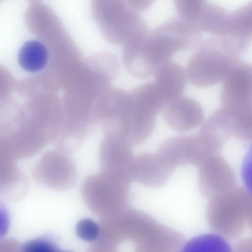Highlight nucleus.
<instances>
[{
    "instance_id": "nucleus-1",
    "label": "nucleus",
    "mask_w": 252,
    "mask_h": 252,
    "mask_svg": "<svg viewBox=\"0 0 252 252\" xmlns=\"http://www.w3.org/2000/svg\"><path fill=\"white\" fill-rule=\"evenodd\" d=\"M202 36L193 24L172 17L123 46V64L132 76L148 77L177 52L195 49Z\"/></svg>"
},
{
    "instance_id": "nucleus-2",
    "label": "nucleus",
    "mask_w": 252,
    "mask_h": 252,
    "mask_svg": "<svg viewBox=\"0 0 252 252\" xmlns=\"http://www.w3.org/2000/svg\"><path fill=\"white\" fill-rule=\"evenodd\" d=\"M242 61L240 56L221 38L202 40L188 61V80L193 85L207 87L222 82Z\"/></svg>"
},
{
    "instance_id": "nucleus-3",
    "label": "nucleus",
    "mask_w": 252,
    "mask_h": 252,
    "mask_svg": "<svg viewBox=\"0 0 252 252\" xmlns=\"http://www.w3.org/2000/svg\"><path fill=\"white\" fill-rule=\"evenodd\" d=\"M252 196L246 189L235 188L210 199L206 216L211 229L227 239L239 237L247 226V210Z\"/></svg>"
},
{
    "instance_id": "nucleus-4",
    "label": "nucleus",
    "mask_w": 252,
    "mask_h": 252,
    "mask_svg": "<svg viewBox=\"0 0 252 252\" xmlns=\"http://www.w3.org/2000/svg\"><path fill=\"white\" fill-rule=\"evenodd\" d=\"M223 144L214 136L199 132L191 136H178L163 141L157 153L176 169L186 164L200 166L218 154Z\"/></svg>"
},
{
    "instance_id": "nucleus-5",
    "label": "nucleus",
    "mask_w": 252,
    "mask_h": 252,
    "mask_svg": "<svg viewBox=\"0 0 252 252\" xmlns=\"http://www.w3.org/2000/svg\"><path fill=\"white\" fill-rule=\"evenodd\" d=\"M102 8L104 30L112 42L124 46L148 31L146 21L126 0L106 1Z\"/></svg>"
},
{
    "instance_id": "nucleus-6",
    "label": "nucleus",
    "mask_w": 252,
    "mask_h": 252,
    "mask_svg": "<svg viewBox=\"0 0 252 252\" xmlns=\"http://www.w3.org/2000/svg\"><path fill=\"white\" fill-rule=\"evenodd\" d=\"M199 166L198 189L204 197L210 199L236 188L235 172L222 157L213 156Z\"/></svg>"
},
{
    "instance_id": "nucleus-7",
    "label": "nucleus",
    "mask_w": 252,
    "mask_h": 252,
    "mask_svg": "<svg viewBox=\"0 0 252 252\" xmlns=\"http://www.w3.org/2000/svg\"><path fill=\"white\" fill-rule=\"evenodd\" d=\"M175 170L157 153H144L133 157L127 174L131 182L156 189L167 183Z\"/></svg>"
},
{
    "instance_id": "nucleus-8",
    "label": "nucleus",
    "mask_w": 252,
    "mask_h": 252,
    "mask_svg": "<svg viewBox=\"0 0 252 252\" xmlns=\"http://www.w3.org/2000/svg\"><path fill=\"white\" fill-rule=\"evenodd\" d=\"M163 116L171 128L180 132L195 128L202 125L204 120L200 104L191 97L182 95L165 106Z\"/></svg>"
},
{
    "instance_id": "nucleus-9",
    "label": "nucleus",
    "mask_w": 252,
    "mask_h": 252,
    "mask_svg": "<svg viewBox=\"0 0 252 252\" xmlns=\"http://www.w3.org/2000/svg\"><path fill=\"white\" fill-rule=\"evenodd\" d=\"M222 106H230L252 99V64L241 61L222 82Z\"/></svg>"
},
{
    "instance_id": "nucleus-10",
    "label": "nucleus",
    "mask_w": 252,
    "mask_h": 252,
    "mask_svg": "<svg viewBox=\"0 0 252 252\" xmlns=\"http://www.w3.org/2000/svg\"><path fill=\"white\" fill-rule=\"evenodd\" d=\"M132 146L122 135L117 133H108L102 150L105 172L127 174L128 167L133 157Z\"/></svg>"
},
{
    "instance_id": "nucleus-11",
    "label": "nucleus",
    "mask_w": 252,
    "mask_h": 252,
    "mask_svg": "<svg viewBox=\"0 0 252 252\" xmlns=\"http://www.w3.org/2000/svg\"><path fill=\"white\" fill-rule=\"evenodd\" d=\"M188 78L186 69L180 64L169 62L154 74V84L167 104L182 96Z\"/></svg>"
},
{
    "instance_id": "nucleus-12",
    "label": "nucleus",
    "mask_w": 252,
    "mask_h": 252,
    "mask_svg": "<svg viewBox=\"0 0 252 252\" xmlns=\"http://www.w3.org/2000/svg\"><path fill=\"white\" fill-rule=\"evenodd\" d=\"M229 14L220 6L206 1L194 24L202 32L221 37L226 32Z\"/></svg>"
},
{
    "instance_id": "nucleus-13",
    "label": "nucleus",
    "mask_w": 252,
    "mask_h": 252,
    "mask_svg": "<svg viewBox=\"0 0 252 252\" xmlns=\"http://www.w3.org/2000/svg\"><path fill=\"white\" fill-rule=\"evenodd\" d=\"M222 107L229 115L232 136L242 141L252 142V99Z\"/></svg>"
},
{
    "instance_id": "nucleus-14",
    "label": "nucleus",
    "mask_w": 252,
    "mask_h": 252,
    "mask_svg": "<svg viewBox=\"0 0 252 252\" xmlns=\"http://www.w3.org/2000/svg\"><path fill=\"white\" fill-rule=\"evenodd\" d=\"M49 58L45 45L36 40L26 41L18 53V62L21 67L29 72H36L46 65Z\"/></svg>"
},
{
    "instance_id": "nucleus-15",
    "label": "nucleus",
    "mask_w": 252,
    "mask_h": 252,
    "mask_svg": "<svg viewBox=\"0 0 252 252\" xmlns=\"http://www.w3.org/2000/svg\"><path fill=\"white\" fill-rule=\"evenodd\" d=\"M179 252H234L227 239L214 233L194 237L187 242Z\"/></svg>"
},
{
    "instance_id": "nucleus-16",
    "label": "nucleus",
    "mask_w": 252,
    "mask_h": 252,
    "mask_svg": "<svg viewBox=\"0 0 252 252\" xmlns=\"http://www.w3.org/2000/svg\"><path fill=\"white\" fill-rule=\"evenodd\" d=\"M206 1L175 0L174 3L180 17L194 24Z\"/></svg>"
},
{
    "instance_id": "nucleus-17",
    "label": "nucleus",
    "mask_w": 252,
    "mask_h": 252,
    "mask_svg": "<svg viewBox=\"0 0 252 252\" xmlns=\"http://www.w3.org/2000/svg\"><path fill=\"white\" fill-rule=\"evenodd\" d=\"M76 231L79 238L88 242L96 240L100 232L98 224L90 219H84L78 221Z\"/></svg>"
},
{
    "instance_id": "nucleus-18",
    "label": "nucleus",
    "mask_w": 252,
    "mask_h": 252,
    "mask_svg": "<svg viewBox=\"0 0 252 252\" xmlns=\"http://www.w3.org/2000/svg\"><path fill=\"white\" fill-rule=\"evenodd\" d=\"M55 244L46 238H37L29 241L23 245L21 252H58Z\"/></svg>"
},
{
    "instance_id": "nucleus-19",
    "label": "nucleus",
    "mask_w": 252,
    "mask_h": 252,
    "mask_svg": "<svg viewBox=\"0 0 252 252\" xmlns=\"http://www.w3.org/2000/svg\"><path fill=\"white\" fill-rule=\"evenodd\" d=\"M241 175L246 189L252 195V144L244 157L242 165Z\"/></svg>"
},
{
    "instance_id": "nucleus-20",
    "label": "nucleus",
    "mask_w": 252,
    "mask_h": 252,
    "mask_svg": "<svg viewBox=\"0 0 252 252\" xmlns=\"http://www.w3.org/2000/svg\"><path fill=\"white\" fill-rule=\"evenodd\" d=\"M234 252H252V237H247L239 241L235 246Z\"/></svg>"
},
{
    "instance_id": "nucleus-21",
    "label": "nucleus",
    "mask_w": 252,
    "mask_h": 252,
    "mask_svg": "<svg viewBox=\"0 0 252 252\" xmlns=\"http://www.w3.org/2000/svg\"><path fill=\"white\" fill-rule=\"evenodd\" d=\"M130 6L138 12L150 7L154 2L153 0H126Z\"/></svg>"
},
{
    "instance_id": "nucleus-22",
    "label": "nucleus",
    "mask_w": 252,
    "mask_h": 252,
    "mask_svg": "<svg viewBox=\"0 0 252 252\" xmlns=\"http://www.w3.org/2000/svg\"><path fill=\"white\" fill-rule=\"evenodd\" d=\"M134 252H150L149 251L142 250V249H135Z\"/></svg>"
},
{
    "instance_id": "nucleus-23",
    "label": "nucleus",
    "mask_w": 252,
    "mask_h": 252,
    "mask_svg": "<svg viewBox=\"0 0 252 252\" xmlns=\"http://www.w3.org/2000/svg\"><path fill=\"white\" fill-rule=\"evenodd\" d=\"M250 6H251V10H252V2L250 3Z\"/></svg>"
},
{
    "instance_id": "nucleus-24",
    "label": "nucleus",
    "mask_w": 252,
    "mask_h": 252,
    "mask_svg": "<svg viewBox=\"0 0 252 252\" xmlns=\"http://www.w3.org/2000/svg\"><path fill=\"white\" fill-rule=\"evenodd\" d=\"M58 252H69L59 251Z\"/></svg>"
}]
</instances>
